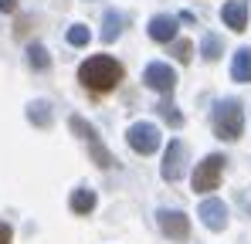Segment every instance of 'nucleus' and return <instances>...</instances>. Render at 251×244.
<instances>
[{
	"label": "nucleus",
	"mask_w": 251,
	"mask_h": 244,
	"mask_svg": "<svg viewBox=\"0 0 251 244\" xmlns=\"http://www.w3.org/2000/svg\"><path fill=\"white\" fill-rule=\"evenodd\" d=\"M10 238H14V234H10V227H7V224H0V244H10Z\"/></svg>",
	"instance_id": "412c9836"
},
{
	"label": "nucleus",
	"mask_w": 251,
	"mask_h": 244,
	"mask_svg": "<svg viewBox=\"0 0 251 244\" xmlns=\"http://www.w3.org/2000/svg\"><path fill=\"white\" fill-rule=\"evenodd\" d=\"M156 109H160V116H163L170 125H183V116L176 112V105H173V102H163V105H156Z\"/></svg>",
	"instance_id": "6ab92c4d"
},
{
	"label": "nucleus",
	"mask_w": 251,
	"mask_h": 244,
	"mask_svg": "<svg viewBox=\"0 0 251 244\" xmlns=\"http://www.w3.org/2000/svg\"><path fill=\"white\" fill-rule=\"evenodd\" d=\"M27 61H31L34 68H48V51H44L41 44H31V48H27Z\"/></svg>",
	"instance_id": "a211bd4d"
},
{
	"label": "nucleus",
	"mask_w": 251,
	"mask_h": 244,
	"mask_svg": "<svg viewBox=\"0 0 251 244\" xmlns=\"http://www.w3.org/2000/svg\"><path fill=\"white\" fill-rule=\"evenodd\" d=\"M224 156L221 153H210L204 160L197 163V170H194V190L197 194H210V190H217V183H221V173H224Z\"/></svg>",
	"instance_id": "7ed1b4c3"
},
{
	"label": "nucleus",
	"mask_w": 251,
	"mask_h": 244,
	"mask_svg": "<svg viewBox=\"0 0 251 244\" xmlns=\"http://www.w3.org/2000/svg\"><path fill=\"white\" fill-rule=\"evenodd\" d=\"M88 27L85 24H75V27H68V44H75V48H82V44H88Z\"/></svg>",
	"instance_id": "f3484780"
},
{
	"label": "nucleus",
	"mask_w": 251,
	"mask_h": 244,
	"mask_svg": "<svg viewBox=\"0 0 251 244\" xmlns=\"http://www.w3.org/2000/svg\"><path fill=\"white\" fill-rule=\"evenodd\" d=\"M14 7H17V0H0V10H3V14H10Z\"/></svg>",
	"instance_id": "4be33fe9"
},
{
	"label": "nucleus",
	"mask_w": 251,
	"mask_h": 244,
	"mask_svg": "<svg viewBox=\"0 0 251 244\" xmlns=\"http://www.w3.org/2000/svg\"><path fill=\"white\" fill-rule=\"evenodd\" d=\"M214 132H217V139H238L241 136V129H245V112H241V102H234V98H221L217 105H214Z\"/></svg>",
	"instance_id": "f03ea898"
},
{
	"label": "nucleus",
	"mask_w": 251,
	"mask_h": 244,
	"mask_svg": "<svg viewBox=\"0 0 251 244\" xmlns=\"http://www.w3.org/2000/svg\"><path fill=\"white\" fill-rule=\"evenodd\" d=\"M68 125H72V132H78L85 143H88V149H92V160L99 163V166H112V163H116V160H112V153H109V149L99 143V132H95V129H92V125H88L82 116H72V119H68Z\"/></svg>",
	"instance_id": "39448f33"
},
{
	"label": "nucleus",
	"mask_w": 251,
	"mask_h": 244,
	"mask_svg": "<svg viewBox=\"0 0 251 244\" xmlns=\"http://www.w3.org/2000/svg\"><path fill=\"white\" fill-rule=\"evenodd\" d=\"M27 119L44 129V125H51L54 112H51V105H48V102H31V105H27Z\"/></svg>",
	"instance_id": "2eb2a0df"
},
{
	"label": "nucleus",
	"mask_w": 251,
	"mask_h": 244,
	"mask_svg": "<svg viewBox=\"0 0 251 244\" xmlns=\"http://www.w3.org/2000/svg\"><path fill=\"white\" fill-rule=\"evenodd\" d=\"M126 139H129V146H132L136 153H143V156H150V153L160 149V129H156L153 122H136V125H129Z\"/></svg>",
	"instance_id": "20e7f679"
},
{
	"label": "nucleus",
	"mask_w": 251,
	"mask_h": 244,
	"mask_svg": "<svg viewBox=\"0 0 251 244\" xmlns=\"http://www.w3.org/2000/svg\"><path fill=\"white\" fill-rule=\"evenodd\" d=\"M150 38H153V41H163V44L176 41V17H167V14L153 17V21H150Z\"/></svg>",
	"instance_id": "9b49d317"
},
{
	"label": "nucleus",
	"mask_w": 251,
	"mask_h": 244,
	"mask_svg": "<svg viewBox=\"0 0 251 244\" xmlns=\"http://www.w3.org/2000/svg\"><path fill=\"white\" fill-rule=\"evenodd\" d=\"M183 163H187V149H183V143L180 139H173L167 146V156H163V180H180L183 176Z\"/></svg>",
	"instance_id": "6e6552de"
},
{
	"label": "nucleus",
	"mask_w": 251,
	"mask_h": 244,
	"mask_svg": "<svg viewBox=\"0 0 251 244\" xmlns=\"http://www.w3.org/2000/svg\"><path fill=\"white\" fill-rule=\"evenodd\" d=\"M221 21L231 27V31H245L248 27V0H227L221 7Z\"/></svg>",
	"instance_id": "9d476101"
},
{
	"label": "nucleus",
	"mask_w": 251,
	"mask_h": 244,
	"mask_svg": "<svg viewBox=\"0 0 251 244\" xmlns=\"http://www.w3.org/2000/svg\"><path fill=\"white\" fill-rule=\"evenodd\" d=\"M231 78L234 81H251V48H238L231 61Z\"/></svg>",
	"instance_id": "f8f14e48"
},
{
	"label": "nucleus",
	"mask_w": 251,
	"mask_h": 244,
	"mask_svg": "<svg viewBox=\"0 0 251 244\" xmlns=\"http://www.w3.org/2000/svg\"><path fill=\"white\" fill-rule=\"evenodd\" d=\"M72 210H75V214H92V210H95V194H92V190H88V187H82V190H75V194H72Z\"/></svg>",
	"instance_id": "4468645a"
},
{
	"label": "nucleus",
	"mask_w": 251,
	"mask_h": 244,
	"mask_svg": "<svg viewBox=\"0 0 251 244\" xmlns=\"http://www.w3.org/2000/svg\"><path fill=\"white\" fill-rule=\"evenodd\" d=\"M190 51H194V44H190V41H173V58H176V61H183V65H187V61H190Z\"/></svg>",
	"instance_id": "aec40b11"
},
{
	"label": "nucleus",
	"mask_w": 251,
	"mask_h": 244,
	"mask_svg": "<svg viewBox=\"0 0 251 244\" xmlns=\"http://www.w3.org/2000/svg\"><path fill=\"white\" fill-rule=\"evenodd\" d=\"M123 24H126V17L119 14V10H105V21H102V41H105V44H112V41L119 38Z\"/></svg>",
	"instance_id": "ddd939ff"
},
{
	"label": "nucleus",
	"mask_w": 251,
	"mask_h": 244,
	"mask_svg": "<svg viewBox=\"0 0 251 244\" xmlns=\"http://www.w3.org/2000/svg\"><path fill=\"white\" fill-rule=\"evenodd\" d=\"M143 81H146L153 92H163V95H170V92L176 88V72H173L170 65H163V61H153V65H146Z\"/></svg>",
	"instance_id": "0eeeda50"
},
{
	"label": "nucleus",
	"mask_w": 251,
	"mask_h": 244,
	"mask_svg": "<svg viewBox=\"0 0 251 244\" xmlns=\"http://www.w3.org/2000/svg\"><path fill=\"white\" fill-rule=\"evenodd\" d=\"M78 81L88 92H112L123 81V65L109 54H95L78 68Z\"/></svg>",
	"instance_id": "f257e3e1"
},
{
	"label": "nucleus",
	"mask_w": 251,
	"mask_h": 244,
	"mask_svg": "<svg viewBox=\"0 0 251 244\" xmlns=\"http://www.w3.org/2000/svg\"><path fill=\"white\" fill-rule=\"evenodd\" d=\"M201 220L207 224L210 231H224L227 227V207H224V200H217V197H207V200L201 203Z\"/></svg>",
	"instance_id": "1a4fd4ad"
},
{
	"label": "nucleus",
	"mask_w": 251,
	"mask_h": 244,
	"mask_svg": "<svg viewBox=\"0 0 251 244\" xmlns=\"http://www.w3.org/2000/svg\"><path fill=\"white\" fill-rule=\"evenodd\" d=\"M201 54H204L207 61H217V58L224 54V44H221V38H217V34H204V41H201Z\"/></svg>",
	"instance_id": "dca6fc26"
},
{
	"label": "nucleus",
	"mask_w": 251,
	"mask_h": 244,
	"mask_svg": "<svg viewBox=\"0 0 251 244\" xmlns=\"http://www.w3.org/2000/svg\"><path fill=\"white\" fill-rule=\"evenodd\" d=\"M156 224H160V231L167 234L170 241H187L190 238V220L180 210H160L156 214Z\"/></svg>",
	"instance_id": "423d86ee"
}]
</instances>
